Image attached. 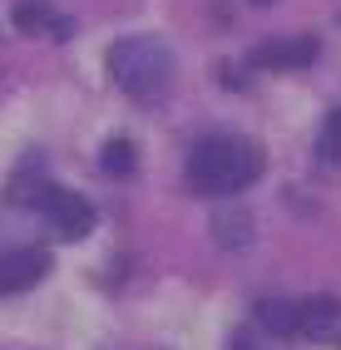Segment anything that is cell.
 I'll list each match as a JSON object with an SVG mask.
<instances>
[{"instance_id":"cell-1","label":"cell","mask_w":341,"mask_h":350,"mask_svg":"<svg viewBox=\"0 0 341 350\" xmlns=\"http://www.w3.org/2000/svg\"><path fill=\"white\" fill-rule=\"evenodd\" d=\"M262 173V153L233 133H213L198 138L188 153V188L203 198H223V193H242L247 183H257Z\"/></svg>"},{"instance_id":"cell-2","label":"cell","mask_w":341,"mask_h":350,"mask_svg":"<svg viewBox=\"0 0 341 350\" xmlns=\"http://www.w3.org/2000/svg\"><path fill=\"white\" fill-rule=\"evenodd\" d=\"M109 75L114 84L134 99H158L173 79V55L158 35H129L109 50Z\"/></svg>"},{"instance_id":"cell-3","label":"cell","mask_w":341,"mask_h":350,"mask_svg":"<svg viewBox=\"0 0 341 350\" xmlns=\"http://www.w3.org/2000/svg\"><path fill=\"white\" fill-rule=\"evenodd\" d=\"M35 207L50 217V227L60 232L64 242H79V237H89V232H94V207H89L79 193H70V188L45 183V188L35 193Z\"/></svg>"},{"instance_id":"cell-4","label":"cell","mask_w":341,"mask_h":350,"mask_svg":"<svg viewBox=\"0 0 341 350\" xmlns=\"http://www.w3.org/2000/svg\"><path fill=\"white\" fill-rule=\"evenodd\" d=\"M45 271H50V252H45V247H10V252H0V296L30 291Z\"/></svg>"},{"instance_id":"cell-5","label":"cell","mask_w":341,"mask_h":350,"mask_svg":"<svg viewBox=\"0 0 341 350\" xmlns=\"http://www.w3.org/2000/svg\"><path fill=\"white\" fill-rule=\"evenodd\" d=\"M312 59H316V40H267L247 55L253 69H307Z\"/></svg>"},{"instance_id":"cell-6","label":"cell","mask_w":341,"mask_h":350,"mask_svg":"<svg viewBox=\"0 0 341 350\" xmlns=\"http://www.w3.org/2000/svg\"><path fill=\"white\" fill-rule=\"evenodd\" d=\"M331 325H336V301L331 296L297 301V336H327Z\"/></svg>"},{"instance_id":"cell-7","label":"cell","mask_w":341,"mask_h":350,"mask_svg":"<svg viewBox=\"0 0 341 350\" xmlns=\"http://www.w3.org/2000/svg\"><path fill=\"white\" fill-rule=\"evenodd\" d=\"M15 25L25 30V35H40L45 25H50V30H55L60 40H64V35L75 30L70 20H60V15H50V5H40V0H20V5H15Z\"/></svg>"},{"instance_id":"cell-8","label":"cell","mask_w":341,"mask_h":350,"mask_svg":"<svg viewBox=\"0 0 341 350\" xmlns=\"http://www.w3.org/2000/svg\"><path fill=\"white\" fill-rule=\"evenodd\" d=\"M257 321L272 336H297V301H257Z\"/></svg>"},{"instance_id":"cell-9","label":"cell","mask_w":341,"mask_h":350,"mask_svg":"<svg viewBox=\"0 0 341 350\" xmlns=\"http://www.w3.org/2000/svg\"><path fill=\"white\" fill-rule=\"evenodd\" d=\"M99 163H104V173L129 178V173H134V144H129V138H109L104 153H99Z\"/></svg>"},{"instance_id":"cell-10","label":"cell","mask_w":341,"mask_h":350,"mask_svg":"<svg viewBox=\"0 0 341 350\" xmlns=\"http://www.w3.org/2000/svg\"><path fill=\"white\" fill-rule=\"evenodd\" d=\"M316 153H322L327 163H341V109H331V113H327L322 138H316Z\"/></svg>"},{"instance_id":"cell-11","label":"cell","mask_w":341,"mask_h":350,"mask_svg":"<svg viewBox=\"0 0 341 350\" xmlns=\"http://www.w3.org/2000/svg\"><path fill=\"white\" fill-rule=\"evenodd\" d=\"M227 350H253V340H247V336H238V340L227 345Z\"/></svg>"},{"instance_id":"cell-12","label":"cell","mask_w":341,"mask_h":350,"mask_svg":"<svg viewBox=\"0 0 341 350\" xmlns=\"http://www.w3.org/2000/svg\"><path fill=\"white\" fill-rule=\"evenodd\" d=\"M253 5H272V0H253Z\"/></svg>"}]
</instances>
